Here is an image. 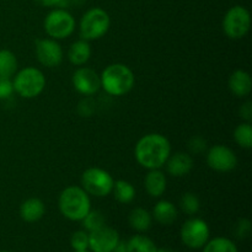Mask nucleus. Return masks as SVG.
I'll return each instance as SVG.
<instances>
[{
  "label": "nucleus",
  "mask_w": 252,
  "mask_h": 252,
  "mask_svg": "<svg viewBox=\"0 0 252 252\" xmlns=\"http://www.w3.org/2000/svg\"><path fill=\"white\" fill-rule=\"evenodd\" d=\"M251 234V221L246 218H241L236 221L234 226V235L238 239L243 240L250 236Z\"/></svg>",
  "instance_id": "c756f323"
},
{
  "label": "nucleus",
  "mask_w": 252,
  "mask_h": 252,
  "mask_svg": "<svg viewBox=\"0 0 252 252\" xmlns=\"http://www.w3.org/2000/svg\"><path fill=\"white\" fill-rule=\"evenodd\" d=\"M58 208L62 216L71 221H81L90 212V194L81 186H68L61 192Z\"/></svg>",
  "instance_id": "f03ea898"
},
{
  "label": "nucleus",
  "mask_w": 252,
  "mask_h": 252,
  "mask_svg": "<svg viewBox=\"0 0 252 252\" xmlns=\"http://www.w3.org/2000/svg\"><path fill=\"white\" fill-rule=\"evenodd\" d=\"M75 17L65 9L56 7L44 17V31L49 38H53L56 41L70 37L75 31Z\"/></svg>",
  "instance_id": "423d86ee"
},
{
  "label": "nucleus",
  "mask_w": 252,
  "mask_h": 252,
  "mask_svg": "<svg viewBox=\"0 0 252 252\" xmlns=\"http://www.w3.org/2000/svg\"><path fill=\"white\" fill-rule=\"evenodd\" d=\"M37 61L46 68H57L64 59V51L61 43L53 38L37 39L34 44Z\"/></svg>",
  "instance_id": "9b49d317"
},
{
  "label": "nucleus",
  "mask_w": 252,
  "mask_h": 252,
  "mask_svg": "<svg viewBox=\"0 0 252 252\" xmlns=\"http://www.w3.org/2000/svg\"><path fill=\"white\" fill-rule=\"evenodd\" d=\"M14 85L11 78L0 76V100H6L14 94Z\"/></svg>",
  "instance_id": "7c9ffc66"
},
{
  "label": "nucleus",
  "mask_w": 252,
  "mask_h": 252,
  "mask_svg": "<svg viewBox=\"0 0 252 252\" xmlns=\"http://www.w3.org/2000/svg\"><path fill=\"white\" fill-rule=\"evenodd\" d=\"M193 158L189 153L177 152L169 157L165 167L166 172L172 177H184L193 169Z\"/></svg>",
  "instance_id": "4468645a"
},
{
  "label": "nucleus",
  "mask_w": 252,
  "mask_h": 252,
  "mask_svg": "<svg viewBox=\"0 0 252 252\" xmlns=\"http://www.w3.org/2000/svg\"><path fill=\"white\" fill-rule=\"evenodd\" d=\"M157 252H179V251L171 250V249H158Z\"/></svg>",
  "instance_id": "f704fd0d"
},
{
  "label": "nucleus",
  "mask_w": 252,
  "mask_h": 252,
  "mask_svg": "<svg viewBox=\"0 0 252 252\" xmlns=\"http://www.w3.org/2000/svg\"><path fill=\"white\" fill-rule=\"evenodd\" d=\"M70 246L74 251H83L89 249V233L83 230H78L73 233L70 238Z\"/></svg>",
  "instance_id": "cd10ccee"
},
{
  "label": "nucleus",
  "mask_w": 252,
  "mask_h": 252,
  "mask_svg": "<svg viewBox=\"0 0 252 252\" xmlns=\"http://www.w3.org/2000/svg\"><path fill=\"white\" fill-rule=\"evenodd\" d=\"M19 213L22 220L26 223H36V221L41 220L46 214V204L41 198L31 197L22 202Z\"/></svg>",
  "instance_id": "f3484780"
},
{
  "label": "nucleus",
  "mask_w": 252,
  "mask_h": 252,
  "mask_svg": "<svg viewBox=\"0 0 252 252\" xmlns=\"http://www.w3.org/2000/svg\"><path fill=\"white\" fill-rule=\"evenodd\" d=\"M128 252H157L158 248L154 241L143 234L133 235L127 241Z\"/></svg>",
  "instance_id": "5701e85b"
},
{
  "label": "nucleus",
  "mask_w": 252,
  "mask_h": 252,
  "mask_svg": "<svg viewBox=\"0 0 252 252\" xmlns=\"http://www.w3.org/2000/svg\"><path fill=\"white\" fill-rule=\"evenodd\" d=\"M171 155V143L160 133H149L140 138L134 147L138 164L147 170L161 169Z\"/></svg>",
  "instance_id": "f257e3e1"
},
{
  "label": "nucleus",
  "mask_w": 252,
  "mask_h": 252,
  "mask_svg": "<svg viewBox=\"0 0 252 252\" xmlns=\"http://www.w3.org/2000/svg\"><path fill=\"white\" fill-rule=\"evenodd\" d=\"M19 69V62L14 52L0 49V76L12 78Z\"/></svg>",
  "instance_id": "4be33fe9"
},
{
  "label": "nucleus",
  "mask_w": 252,
  "mask_h": 252,
  "mask_svg": "<svg viewBox=\"0 0 252 252\" xmlns=\"http://www.w3.org/2000/svg\"><path fill=\"white\" fill-rule=\"evenodd\" d=\"M91 54H93V49H91L90 42L80 38L70 44L66 57L73 65L83 66L90 61Z\"/></svg>",
  "instance_id": "6ab92c4d"
},
{
  "label": "nucleus",
  "mask_w": 252,
  "mask_h": 252,
  "mask_svg": "<svg viewBox=\"0 0 252 252\" xmlns=\"http://www.w3.org/2000/svg\"><path fill=\"white\" fill-rule=\"evenodd\" d=\"M37 4L44 7H61V9H65L69 6L68 0H34Z\"/></svg>",
  "instance_id": "2f4dec72"
},
{
  "label": "nucleus",
  "mask_w": 252,
  "mask_h": 252,
  "mask_svg": "<svg viewBox=\"0 0 252 252\" xmlns=\"http://www.w3.org/2000/svg\"><path fill=\"white\" fill-rule=\"evenodd\" d=\"M202 249L203 252H239L235 243L231 239L224 236L209 239Z\"/></svg>",
  "instance_id": "b1692460"
},
{
  "label": "nucleus",
  "mask_w": 252,
  "mask_h": 252,
  "mask_svg": "<svg viewBox=\"0 0 252 252\" xmlns=\"http://www.w3.org/2000/svg\"><path fill=\"white\" fill-rule=\"evenodd\" d=\"M234 140L243 149L252 148V125L251 122H241L234 129Z\"/></svg>",
  "instance_id": "393cba45"
},
{
  "label": "nucleus",
  "mask_w": 252,
  "mask_h": 252,
  "mask_svg": "<svg viewBox=\"0 0 252 252\" xmlns=\"http://www.w3.org/2000/svg\"><path fill=\"white\" fill-rule=\"evenodd\" d=\"M112 193L115 196L116 201L122 204H129L135 198V189L129 181L126 180H118L115 181L113 185Z\"/></svg>",
  "instance_id": "412c9836"
},
{
  "label": "nucleus",
  "mask_w": 252,
  "mask_h": 252,
  "mask_svg": "<svg viewBox=\"0 0 252 252\" xmlns=\"http://www.w3.org/2000/svg\"><path fill=\"white\" fill-rule=\"evenodd\" d=\"M153 219L160 225H172L179 218V211L172 202L167 199H160L154 206L152 212Z\"/></svg>",
  "instance_id": "a211bd4d"
},
{
  "label": "nucleus",
  "mask_w": 252,
  "mask_h": 252,
  "mask_svg": "<svg viewBox=\"0 0 252 252\" xmlns=\"http://www.w3.org/2000/svg\"><path fill=\"white\" fill-rule=\"evenodd\" d=\"M74 89L84 96H93L101 89L100 74L89 66H78L71 76Z\"/></svg>",
  "instance_id": "f8f14e48"
},
{
  "label": "nucleus",
  "mask_w": 252,
  "mask_h": 252,
  "mask_svg": "<svg viewBox=\"0 0 252 252\" xmlns=\"http://www.w3.org/2000/svg\"><path fill=\"white\" fill-rule=\"evenodd\" d=\"M111 26V17L102 7H91L81 16L79 36L85 41H96L105 36Z\"/></svg>",
  "instance_id": "20e7f679"
},
{
  "label": "nucleus",
  "mask_w": 252,
  "mask_h": 252,
  "mask_svg": "<svg viewBox=\"0 0 252 252\" xmlns=\"http://www.w3.org/2000/svg\"><path fill=\"white\" fill-rule=\"evenodd\" d=\"M180 207L181 211L189 217L196 216L201 209V201H199L198 196L193 192H186L182 194L181 199H180Z\"/></svg>",
  "instance_id": "bb28decb"
},
{
  "label": "nucleus",
  "mask_w": 252,
  "mask_h": 252,
  "mask_svg": "<svg viewBox=\"0 0 252 252\" xmlns=\"http://www.w3.org/2000/svg\"><path fill=\"white\" fill-rule=\"evenodd\" d=\"M46 76L36 66H26L17 70L12 79L14 91L22 98H34L43 93L46 88Z\"/></svg>",
  "instance_id": "39448f33"
},
{
  "label": "nucleus",
  "mask_w": 252,
  "mask_h": 252,
  "mask_svg": "<svg viewBox=\"0 0 252 252\" xmlns=\"http://www.w3.org/2000/svg\"><path fill=\"white\" fill-rule=\"evenodd\" d=\"M128 223H129L130 228L137 233H147L153 225V216L147 209L137 207L130 211L129 216H128Z\"/></svg>",
  "instance_id": "aec40b11"
},
{
  "label": "nucleus",
  "mask_w": 252,
  "mask_h": 252,
  "mask_svg": "<svg viewBox=\"0 0 252 252\" xmlns=\"http://www.w3.org/2000/svg\"><path fill=\"white\" fill-rule=\"evenodd\" d=\"M228 86L231 94L235 95L236 97H248L252 90V79L250 73L243 70V69H236L229 76Z\"/></svg>",
  "instance_id": "2eb2a0df"
},
{
  "label": "nucleus",
  "mask_w": 252,
  "mask_h": 252,
  "mask_svg": "<svg viewBox=\"0 0 252 252\" xmlns=\"http://www.w3.org/2000/svg\"><path fill=\"white\" fill-rule=\"evenodd\" d=\"M144 189L152 198H160L167 189V179L161 169L148 170L144 177Z\"/></svg>",
  "instance_id": "dca6fc26"
},
{
  "label": "nucleus",
  "mask_w": 252,
  "mask_h": 252,
  "mask_svg": "<svg viewBox=\"0 0 252 252\" xmlns=\"http://www.w3.org/2000/svg\"><path fill=\"white\" fill-rule=\"evenodd\" d=\"M111 252H128V250H127V241L120 240L117 243V245L115 246V249H113V250Z\"/></svg>",
  "instance_id": "72a5a7b5"
},
{
  "label": "nucleus",
  "mask_w": 252,
  "mask_h": 252,
  "mask_svg": "<svg viewBox=\"0 0 252 252\" xmlns=\"http://www.w3.org/2000/svg\"><path fill=\"white\" fill-rule=\"evenodd\" d=\"M81 225H83V229L85 231L93 233V231L97 230V229L106 225V217L103 216V213L101 211L90 209V212L81 220Z\"/></svg>",
  "instance_id": "a878e982"
},
{
  "label": "nucleus",
  "mask_w": 252,
  "mask_h": 252,
  "mask_svg": "<svg viewBox=\"0 0 252 252\" xmlns=\"http://www.w3.org/2000/svg\"><path fill=\"white\" fill-rule=\"evenodd\" d=\"M0 252H10V251H0Z\"/></svg>",
  "instance_id": "e433bc0d"
},
{
  "label": "nucleus",
  "mask_w": 252,
  "mask_h": 252,
  "mask_svg": "<svg viewBox=\"0 0 252 252\" xmlns=\"http://www.w3.org/2000/svg\"><path fill=\"white\" fill-rule=\"evenodd\" d=\"M101 89L110 96H123L129 93L135 84L132 69L123 63H113L106 66L100 74Z\"/></svg>",
  "instance_id": "7ed1b4c3"
},
{
  "label": "nucleus",
  "mask_w": 252,
  "mask_h": 252,
  "mask_svg": "<svg viewBox=\"0 0 252 252\" xmlns=\"http://www.w3.org/2000/svg\"><path fill=\"white\" fill-rule=\"evenodd\" d=\"M113 180L112 175L101 167H89L81 175V187L88 192L90 196L107 197L112 193Z\"/></svg>",
  "instance_id": "0eeeda50"
},
{
  "label": "nucleus",
  "mask_w": 252,
  "mask_h": 252,
  "mask_svg": "<svg viewBox=\"0 0 252 252\" xmlns=\"http://www.w3.org/2000/svg\"><path fill=\"white\" fill-rule=\"evenodd\" d=\"M180 238L186 248L198 250L203 248L211 239V229L206 220L192 217L182 224Z\"/></svg>",
  "instance_id": "1a4fd4ad"
},
{
  "label": "nucleus",
  "mask_w": 252,
  "mask_h": 252,
  "mask_svg": "<svg viewBox=\"0 0 252 252\" xmlns=\"http://www.w3.org/2000/svg\"><path fill=\"white\" fill-rule=\"evenodd\" d=\"M120 240V234L116 229L103 225L89 233V249L91 252H111Z\"/></svg>",
  "instance_id": "ddd939ff"
},
{
  "label": "nucleus",
  "mask_w": 252,
  "mask_h": 252,
  "mask_svg": "<svg viewBox=\"0 0 252 252\" xmlns=\"http://www.w3.org/2000/svg\"><path fill=\"white\" fill-rule=\"evenodd\" d=\"M221 25H223L224 33L228 38H244L251 27L250 11L243 5H235L225 12Z\"/></svg>",
  "instance_id": "6e6552de"
},
{
  "label": "nucleus",
  "mask_w": 252,
  "mask_h": 252,
  "mask_svg": "<svg viewBox=\"0 0 252 252\" xmlns=\"http://www.w3.org/2000/svg\"><path fill=\"white\" fill-rule=\"evenodd\" d=\"M206 161L209 169L217 172H230L238 166V157L235 152L226 145L217 144L208 149Z\"/></svg>",
  "instance_id": "9d476101"
},
{
  "label": "nucleus",
  "mask_w": 252,
  "mask_h": 252,
  "mask_svg": "<svg viewBox=\"0 0 252 252\" xmlns=\"http://www.w3.org/2000/svg\"><path fill=\"white\" fill-rule=\"evenodd\" d=\"M74 252H90L89 250H83V251H74Z\"/></svg>",
  "instance_id": "c9c22d12"
},
{
  "label": "nucleus",
  "mask_w": 252,
  "mask_h": 252,
  "mask_svg": "<svg viewBox=\"0 0 252 252\" xmlns=\"http://www.w3.org/2000/svg\"><path fill=\"white\" fill-rule=\"evenodd\" d=\"M239 115L243 118L244 122H251L252 120V102L246 101L239 108Z\"/></svg>",
  "instance_id": "473e14b6"
},
{
  "label": "nucleus",
  "mask_w": 252,
  "mask_h": 252,
  "mask_svg": "<svg viewBox=\"0 0 252 252\" xmlns=\"http://www.w3.org/2000/svg\"><path fill=\"white\" fill-rule=\"evenodd\" d=\"M187 148H189V154H202L207 150L208 148V143L204 139L203 137H199V135H196V137H192L191 139L189 140V144H187Z\"/></svg>",
  "instance_id": "c85d7f7f"
}]
</instances>
